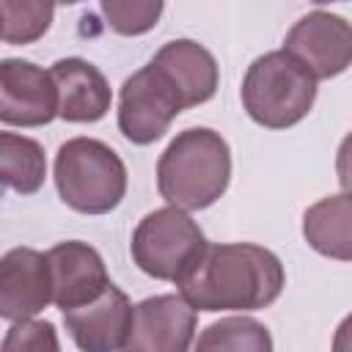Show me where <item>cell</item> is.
<instances>
[{
	"label": "cell",
	"instance_id": "6da1fadb",
	"mask_svg": "<svg viewBox=\"0 0 352 352\" xmlns=\"http://www.w3.org/2000/svg\"><path fill=\"white\" fill-rule=\"evenodd\" d=\"M176 286L198 311L245 314L272 305L286 286V272L280 258L261 245L206 242Z\"/></svg>",
	"mask_w": 352,
	"mask_h": 352
},
{
	"label": "cell",
	"instance_id": "7a4b0ae2",
	"mask_svg": "<svg viewBox=\"0 0 352 352\" xmlns=\"http://www.w3.org/2000/svg\"><path fill=\"white\" fill-rule=\"evenodd\" d=\"M231 182V148L209 126L179 132L157 160V190L179 209L198 212L223 198Z\"/></svg>",
	"mask_w": 352,
	"mask_h": 352
},
{
	"label": "cell",
	"instance_id": "3957f363",
	"mask_svg": "<svg viewBox=\"0 0 352 352\" xmlns=\"http://www.w3.org/2000/svg\"><path fill=\"white\" fill-rule=\"evenodd\" d=\"M316 77L286 50L258 55L242 77V107L267 129L300 124L316 102Z\"/></svg>",
	"mask_w": 352,
	"mask_h": 352
},
{
	"label": "cell",
	"instance_id": "277c9868",
	"mask_svg": "<svg viewBox=\"0 0 352 352\" xmlns=\"http://www.w3.org/2000/svg\"><path fill=\"white\" fill-rule=\"evenodd\" d=\"M55 187L60 201L82 214H107L126 195L124 160L96 138H72L55 154Z\"/></svg>",
	"mask_w": 352,
	"mask_h": 352
},
{
	"label": "cell",
	"instance_id": "5b68a950",
	"mask_svg": "<svg viewBox=\"0 0 352 352\" xmlns=\"http://www.w3.org/2000/svg\"><path fill=\"white\" fill-rule=\"evenodd\" d=\"M206 248L201 226L179 206H162L148 212L132 231L129 253L140 272L176 283L182 272Z\"/></svg>",
	"mask_w": 352,
	"mask_h": 352
},
{
	"label": "cell",
	"instance_id": "8992f818",
	"mask_svg": "<svg viewBox=\"0 0 352 352\" xmlns=\"http://www.w3.org/2000/svg\"><path fill=\"white\" fill-rule=\"evenodd\" d=\"M184 110L173 85L148 60L132 77L124 80L118 94V129L135 146L157 143L173 118Z\"/></svg>",
	"mask_w": 352,
	"mask_h": 352
},
{
	"label": "cell",
	"instance_id": "52a82bcc",
	"mask_svg": "<svg viewBox=\"0 0 352 352\" xmlns=\"http://www.w3.org/2000/svg\"><path fill=\"white\" fill-rule=\"evenodd\" d=\"M283 50L316 80L338 77L352 66V22L330 11H311L289 28Z\"/></svg>",
	"mask_w": 352,
	"mask_h": 352
},
{
	"label": "cell",
	"instance_id": "ba28073f",
	"mask_svg": "<svg viewBox=\"0 0 352 352\" xmlns=\"http://www.w3.org/2000/svg\"><path fill=\"white\" fill-rule=\"evenodd\" d=\"M58 107L60 99L52 72L22 58H3L0 121L6 126H44L58 118Z\"/></svg>",
	"mask_w": 352,
	"mask_h": 352
},
{
	"label": "cell",
	"instance_id": "9c48e42d",
	"mask_svg": "<svg viewBox=\"0 0 352 352\" xmlns=\"http://www.w3.org/2000/svg\"><path fill=\"white\" fill-rule=\"evenodd\" d=\"M63 324L82 352L126 349L135 324V305L116 283H110L96 300L63 311Z\"/></svg>",
	"mask_w": 352,
	"mask_h": 352
},
{
	"label": "cell",
	"instance_id": "30bf717a",
	"mask_svg": "<svg viewBox=\"0 0 352 352\" xmlns=\"http://www.w3.org/2000/svg\"><path fill=\"white\" fill-rule=\"evenodd\" d=\"M52 302V272L47 253L36 248H11L0 258V316L25 322Z\"/></svg>",
	"mask_w": 352,
	"mask_h": 352
},
{
	"label": "cell",
	"instance_id": "8fae6325",
	"mask_svg": "<svg viewBox=\"0 0 352 352\" xmlns=\"http://www.w3.org/2000/svg\"><path fill=\"white\" fill-rule=\"evenodd\" d=\"M198 308L179 294H154L135 305V324L126 349L184 352L195 341Z\"/></svg>",
	"mask_w": 352,
	"mask_h": 352
},
{
	"label": "cell",
	"instance_id": "7c38bea8",
	"mask_svg": "<svg viewBox=\"0 0 352 352\" xmlns=\"http://www.w3.org/2000/svg\"><path fill=\"white\" fill-rule=\"evenodd\" d=\"M47 258L52 272V302L60 308V314L96 300L113 283L99 250L88 242H58L47 250Z\"/></svg>",
	"mask_w": 352,
	"mask_h": 352
},
{
	"label": "cell",
	"instance_id": "4fadbf2b",
	"mask_svg": "<svg viewBox=\"0 0 352 352\" xmlns=\"http://www.w3.org/2000/svg\"><path fill=\"white\" fill-rule=\"evenodd\" d=\"M151 63L173 85L184 110L209 102L217 91V82H220L217 60L204 44H198L192 38H173V41L162 44L154 52Z\"/></svg>",
	"mask_w": 352,
	"mask_h": 352
},
{
	"label": "cell",
	"instance_id": "5bb4252c",
	"mask_svg": "<svg viewBox=\"0 0 352 352\" xmlns=\"http://www.w3.org/2000/svg\"><path fill=\"white\" fill-rule=\"evenodd\" d=\"M52 77L58 85V118L69 124H94L107 116L113 91L104 74L85 58H60L52 63Z\"/></svg>",
	"mask_w": 352,
	"mask_h": 352
},
{
	"label": "cell",
	"instance_id": "9a60e30c",
	"mask_svg": "<svg viewBox=\"0 0 352 352\" xmlns=\"http://www.w3.org/2000/svg\"><path fill=\"white\" fill-rule=\"evenodd\" d=\"M302 236L319 256L352 261V192H336L311 204L302 214Z\"/></svg>",
	"mask_w": 352,
	"mask_h": 352
},
{
	"label": "cell",
	"instance_id": "2e32d148",
	"mask_svg": "<svg viewBox=\"0 0 352 352\" xmlns=\"http://www.w3.org/2000/svg\"><path fill=\"white\" fill-rule=\"evenodd\" d=\"M0 179L19 195H33L47 179V157L38 140L0 132Z\"/></svg>",
	"mask_w": 352,
	"mask_h": 352
},
{
	"label": "cell",
	"instance_id": "e0dca14e",
	"mask_svg": "<svg viewBox=\"0 0 352 352\" xmlns=\"http://www.w3.org/2000/svg\"><path fill=\"white\" fill-rule=\"evenodd\" d=\"M198 349H234V352H270L272 349V336L270 330L250 319V316H226L214 324H209L198 338Z\"/></svg>",
	"mask_w": 352,
	"mask_h": 352
},
{
	"label": "cell",
	"instance_id": "ac0fdd59",
	"mask_svg": "<svg viewBox=\"0 0 352 352\" xmlns=\"http://www.w3.org/2000/svg\"><path fill=\"white\" fill-rule=\"evenodd\" d=\"M58 0H0L3 11V41L6 44H33L38 41L55 14Z\"/></svg>",
	"mask_w": 352,
	"mask_h": 352
},
{
	"label": "cell",
	"instance_id": "d6986e66",
	"mask_svg": "<svg viewBox=\"0 0 352 352\" xmlns=\"http://www.w3.org/2000/svg\"><path fill=\"white\" fill-rule=\"evenodd\" d=\"M165 0H102V14L113 33L143 36L157 28Z\"/></svg>",
	"mask_w": 352,
	"mask_h": 352
},
{
	"label": "cell",
	"instance_id": "ffe728a7",
	"mask_svg": "<svg viewBox=\"0 0 352 352\" xmlns=\"http://www.w3.org/2000/svg\"><path fill=\"white\" fill-rule=\"evenodd\" d=\"M58 336L55 324L47 319H25V322H11L6 338H3V352H58Z\"/></svg>",
	"mask_w": 352,
	"mask_h": 352
},
{
	"label": "cell",
	"instance_id": "44dd1931",
	"mask_svg": "<svg viewBox=\"0 0 352 352\" xmlns=\"http://www.w3.org/2000/svg\"><path fill=\"white\" fill-rule=\"evenodd\" d=\"M336 173H338L341 190L352 192V132L341 140V146L336 151Z\"/></svg>",
	"mask_w": 352,
	"mask_h": 352
},
{
	"label": "cell",
	"instance_id": "7402d4cb",
	"mask_svg": "<svg viewBox=\"0 0 352 352\" xmlns=\"http://www.w3.org/2000/svg\"><path fill=\"white\" fill-rule=\"evenodd\" d=\"M333 349L336 352H352V314L341 319V324L336 327L333 336Z\"/></svg>",
	"mask_w": 352,
	"mask_h": 352
},
{
	"label": "cell",
	"instance_id": "603a6c76",
	"mask_svg": "<svg viewBox=\"0 0 352 352\" xmlns=\"http://www.w3.org/2000/svg\"><path fill=\"white\" fill-rule=\"evenodd\" d=\"M60 6H77V3H82V0H58Z\"/></svg>",
	"mask_w": 352,
	"mask_h": 352
},
{
	"label": "cell",
	"instance_id": "cb8c5ba5",
	"mask_svg": "<svg viewBox=\"0 0 352 352\" xmlns=\"http://www.w3.org/2000/svg\"><path fill=\"white\" fill-rule=\"evenodd\" d=\"M311 3H319V6H324V3H338V0H311Z\"/></svg>",
	"mask_w": 352,
	"mask_h": 352
}]
</instances>
